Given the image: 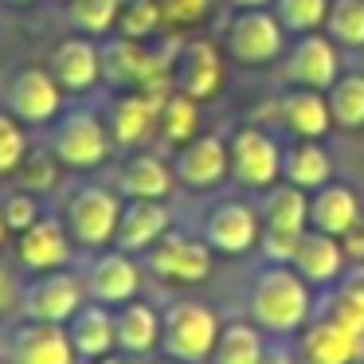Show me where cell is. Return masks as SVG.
<instances>
[{
    "label": "cell",
    "instance_id": "1",
    "mask_svg": "<svg viewBox=\"0 0 364 364\" xmlns=\"http://www.w3.org/2000/svg\"><path fill=\"white\" fill-rule=\"evenodd\" d=\"M247 314L262 333L290 337L314 317V286L290 267V262H267L255 270Z\"/></svg>",
    "mask_w": 364,
    "mask_h": 364
},
{
    "label": "cell",
    "instance_id": "2",
    "mask_svg": "<svg viewBox=\"0 0 364 364\" xmlns=\"http://www.w3.org/2000/svg\"><path fill=\"white\" fill-rule=\"evenodd\" d=\"M220 329H223V321L208 301L181 298L168 309H161V353L184 364L212 360Z\"/></svg>",
    "mask_w": 364,
    "mask_h": 364
},
{
    "label": "cell",
    "instance_id": "3",
    "mask_svg": "<svg viewBox=\"0 0 364 364\" xmlns=\"http://www.w3.org/2000/svg\"><path fill=\"white\" fill-rule=\"evenodd\" d=\"M262 220V255L267 262H290L294 243H298L301 231H309V192L294 188V184H270L267 196H262L259 208Z\"/></svg>",
    "mask_w": 364,
    "mask_h": 364
},
{
    "label": "cell",
    "instance_id": "4",
    "mask_svg": "<svg viewBox=\"0 0 364 364\" xmlns=\"http://www.w3.org/2000/svg\"><path fill=\"white\" fill-rule=\"evenodd\" d=\"M118 220H122V196L118 188H106V184H82L63 204L67 231H71L75 247H87V251L114 243Z\"/></svg>",
    "mask_w": 364,
    "mask_h": 364
},
{
    "label": "cell",
    "instance_id": "5",
    "mask_svg": "<svg viewBox=\"0 0 364 364\" xmlns=\"http://www.w3.org/2000/svg\"><path fill=\"white\" fill-rule=\"evenodd\" d=\"M110 126L95 110H67L51 129V153L59 157L63 168L90 173L110 157Z\"/></svg>",
    "mask_w": 364,
    "mask_h": 364
},
{
    "label": "cell",
    "instance_id": "6",
    "mask_svg": "<svg viewBox=\"0 0 364 364\" xmlns=\"http://www.w3.org/2000/svg\"><path fill=\"white\" fill-rule=\"evenodd\" d=\"M223 51L243 67H267L286 51V28L270 9H235L223 28Z\"/></svg>",
    "mask_w": 364,
    "mask_h": 364
},
{
    "label": "cell",
    "instance_id": "7",
    "mask_svg": "<svg viewBox=\"0 0 364 364\" xmlns=\"http://www.w3.org/2000/svg\"><path fill=\"white\" fill-rule=\"evenodd\" d=\"M87 301V286L82 274L71 270H40L32 282L20 290V309H24L28 321H51V325H67L79 306Z\"/></svg>",
    "mask_w": 364,
    "mask_h": 364
},
{
    "label": "cell",
    "instance_id": "8",
    "mask_svg": "<svg viewBox=\"0 0 364 364\" xmlns=\"http://www.w3.org/2000/svg\"><path fill=\"white\" fill-rule=\"evenodd\" d=\"M231 176L247 188H270L282 181V149L278 141L259 126H243L228 137Z\"/></svg>",
    "mask_w": 364,
    "mask_h": 364
},
{
    "label": "cell",
    "instance_id": "9",
    "mask_svg": "<svg viewBox=\"0 0 364 364\" xmlns=\"http://www.w3.org/2000/svg\"><path fill=\"white\" fill-rule=\"evenodd\" d=\"M145 267L153 274H161L165 282H181V286H192V282H204L212 274V247H208L204 235H184V231H168L165 239L145 251Z\"/></svg>",
    "mask_w": 364,
    "mask_h": 364
},
{
    "label": "cell",
    "instance_id": "10",
    "mask_svg": "<svg viewBox=\"0 0 364 364\" xmlns=\"http://www.w3.org/2000/svg\"><path fill=\"white\" fill-rule=\"evenodd\" d=\"M220 82L223 59L212 40H181L173 48V59H168V87L173 90L196 98V102H208V98H215Z\"/></svg>",
    "mask_w": 364,
    "mask_h": 364
},
{
    "label": "cell",
    "instance_id": "11",
    "mask_svg": "<svg viewBox=\"0 0 364 364\" xmlns=\"http://www.w3.org/2000/svg\"><path fill=\"white\" fill-rule=\"evenodd\" d=\"M282 79L290 87H309V90H329L341 79V55L329 36L301 32L282 55Z\"/></svg>",
    "mask_w": 364,
    "mask_h": 364
},
{
    "label": "cell",
    "instance_id": "12",
    "mask_svg": "<svg viewBox=\"0 0 364 364\" xmlns=\"http://www.w3.org/2000/svg\"><path fill=\"white\" fill-rule=\"evenodd\" d=\"M59 106H63V87L43 67H20L9 79V114H16L28 126L55 122Z\"/></svg>",
    "mask_w": 364,
    "mask_h": 364
},
{
    "label": "cell",
    "instance_id": "13",
    "mask_svg": "<svg viewBox=\"0 0 364 364\" xmlns=\"http://www.w3.org/2000/svg\"><path fill=\"white\" fill-rule=\"evenodd\" d=\"M82 286H87L90 301H102V306L118 309V306L137 298V290H141V267L126 251H102L87 267Z\"/></svg>",
    "mask_w": 364,
    "mask_h": 364
},
{
    "label": "cell",
    "instance_id": "14",
    "mask_svg": "<svg viewBox=\"0 0 364 364\" xmlns=\"http://www.w3.org/2000/svg\"><path fill=\"white\" fill-rule=\"evenodd\" d=\"M262 235V220L243 200H220L204 215V239L220 255H247Z\"/></svg>",
    "mask_w": 364,
    "mask_h": 364
},
{
    "label": "cell",
    "instance_id": "15",
    "mask_svg": "<svg viewBox=\"0 0 364 364\" xmlns=\"http://www.w3.org/2000/svg\"><path fill=\"white\" fill-rule=\"evenodd\" d=\"M294 356L298 364H356L364 356V341L329 317H309L298 329Z\"/></svg>",
    "mask_w": 364,
    "mask_h": 364
},
{
    "label": "cell",
    "instance_id": "16",
    "mask_svg": "<svg viewBox=\"0 0 364 364\" xmlns=\"http://www.w3.org/2000/svg\"><path fill=\"white\" fill-rule=\"evenodd\" d=\"M71 337H67V325H51V321H28L20 325L9 337V364H75Z\"/></svg>",
    "mask_w": 364,
    "mask_h": 364
},
{
    "label": "cell",
    "instance_id": "17",
    "mask_svg": "<svg viewBox=\"0 0 364 364\" xmlns=\"http://www.w3.org/2000/svg\"><path fill=\"white\" fill-rule=\"evenodd\" d=\"M71 247H75V239H71V231H67V223L63 220H36L28 231H20L16 235V259H20V267H28V270H59V267H67L71 262Z\"/></svg>",
    "mask_w": 364,
    "mask_h": 364
},
{
    "label": "cell",
    "instance_id": "18",
    "mask_svg": "<svg viewBox=\"0 0 364 364\" xmlns=\"http://www.w3.org/2000/svg\"><path fill=\"white\" fill-rule=\"evenodd\" d=\"M168 95V87H141V90H129V95H118L110 106V137L118 145H137L157 129L161 118V98Z\"/></svg>",
    "mask_w": 364,
    "mask_h": 364
},
{
    "label": "cell",
    "instance_id": "19",
    "mask_svg": "<svg viewBox=\"0 0 364 364\" xmlns=\"http://www.w3.org/2000/svg\"><path fill=\"white\" fill-rule=\"evenodd\" d=\"M173 173L188 188H212V184H220L223 176H231L228 141L220 134H196L188 145H181Z\"/></svg>",
    "mask_w": 364,
    "mask_h": 364
},
{
    "label": "cell",
    "instance_id": "20",
    "mask_svg": "<svg viewBox=\"0 0 364 364\" xmlns=\"http://www.w3.org/2000/svg\"><path fill=\"white\" fill-rule=\"evenodd\" d=\"M168 228H173V212H168L165 200H126V204H122L114 247L126 251V255L149 251L157 239L168 235Z\"/></svg>",
    "mask_w": 364,
    "mask_h": 364
},
{
    "label": "cell",
    "instance_id": "21",
    "mask_svg": "<svg viewBox=\"0 0 364 364\" xmlns=\"http://www.w3.org/2000/svg\"><path fill=\"white\" fill-rule=\"evenodd\" d=\"M345 243L337 235H325V231L309 228L298 235L294 243V255H290V267L306 278L309 286H333L345 270Z\"/></svg>",
    "mask_w": 364,
    "mask_h": 364
},
{
    "label": "cell",
    "instance_id": "22",
    "mask_svg": "<svg viewBox=\"0 0 364 364\" xmlns=\"http://www.w3.org/2000/svg\"><path fill=\"white\" fill-rule=\"evenodd\" d=\"M48 71L55 75V82L63 90L82 95V90H90L102 79V48H98L90 36H71V40H63L51 51Z\"/></svg>",
    "mask_w": 364,
    "mask_h": 364
},
{
    "label": "cell",
    "instance_id": "23",
    "mask_svg": "<svg viewBox=\"0 0 364 364\" xmlns=\"http://www.w3.org/2000/svg\"><path fill=\"white\" fill-rule=\"evenodd\" d=\"M114 341L126 356H149L161 348V309L134 298L114 309Z\"/></svg>",
    "mask_w": 364,
    "mask_h": 364
},
{
    "label": "cell",
    "instance_id": "24",
    "mask_svg": "<svg viewBox=\"0 0 364 364\" xmlns=\"http://www.w3.org/2000/svg\"><path fill=\"white\" fill-rule=\"evenodd\" d=\"M360 200L348 184H321V188L309 196V228L325 231V235H337L345 239L348 231L360 223Z\"/></svg>",
    "mask_w": 364,
    "mask_h": 364
},
{
    "label": "cell",
    "instance_id": "25",
    "mask_svg": "<svg viewBox=\"0 0 364 364\" xmlns=\"http://www.w3.org/2000/svg\"><path fill=\"white\" fill-rule=\"evenodd\" d=\"M173 181H176V173L157 157V153H134V157H126V165L118 168L114 188L126 200H168Z\"/></svg>",
    "mask_w": 364,
    "mask_h": 364
},
{
    "label": "cell",
    "instance_id": "26",
    "mask_svg": "<svg viewBox=\"0 0 364 364\" xmlns=\"http://www.w3.org/2000/svg\"><path fill=\"white\" fill-rule=\"evenodd\" d=\"M67 337H71L79 360H98V356H110L114 348H118V341H114V314H110V306L87 298L79 306V314L67 321Z\"/></svg>",
    "mask_w": 364,
    "mask_h": 364
},
{
    "label": "cell",
    "instance_id": "27",
    "mask_svg": "<svg viewBox=\"0 0 364 364\" xmlns=\"http://www.w3.org/2000/svg\"><path fill=\"white\" fill-rule=\"evenodd\" d=\"M278 122L290 129L294 137H325L333 129V114H329V98L321 90H309V87H294L290 95H282L278 102Z\"/></svg>",
    "mask_w": 364,
    "mask_h": 364
},
{
    "label": "cell",
    "instance_id": "28",
    "mask_svg": "<svg viewBox=\"0 0 364 364\" xmlns=\"http://www.w3.org/2000/svg\"><path fill=\"white\" fill-rule=\"evenodd\" d=\"M282 181L294 184V188L317 192L321 184L333 181V157L321 141H309V137H298L290 149L282 153Z\"/></svg>",
    "mask_w": 364,
    "mask_h": 364
},
{
    "label": "cell",
    "instance_id": "29",
    "mask_svg": "<svg viewBox=\"0 0 364 364\" xmlns=\"http://www.w3.org/2000/svg\"><path fill=\"white\" fill-rule=\"evenodd\" d=\"M267 348H270L267 333L251 317H239V321H228L220 329V341L212 348V364H262Z\"/></svg>",
    "mask_w": 364,
    "mask_h": 364
},
{
    "label": "cell",
    "instance_id": "30",
    "mask_svg": "<svg viewBox=\"0 0 364 364\" xmlns=\"http://www.w3.org/2000/svg\"><path fill=\"white\" fill-rule=\"evenodd\" d=\"M196 126H200V102L168 87V95L161 98V118H157L161 137L173 141V145H188L192 137L200 134Z\"/></svg>",
    "mask_w": 364,
    "mask_h": 364
},
{
    "label": "cell",
    "instance_id": "31",
    "mask_svg": "<svg viewBox=\"0 0 364 364\" xmlns=\"http://www.w3.org/2000/svg\"><path fill=\"white\" fill-rule=\"evenodd\" d=\"M321 317H329V321H337L341 329L356 333V337L364 341V282L360 278H348V282H337L329 290V298H325L321 306Z\"/></svg>",
    "mask_w": 364,
    "mask_h": 364
},
{
    "label": "cell",
    "instance_id": "32",
    "mask_svg": "<svg viewBox=\"0 0 364 364\" xmlns=\"http://www.w3.org/2000/svg\"><path fill=\"white\" fill-rule=\"evenodd\" d=\"M329 114L337 129H364V71H348L329 87Z\"/></svg>",
    "mask_w": 364,
    "mask_h": 364
},
{
    "label": "cell",
    "instance_id": "33",
    "mask_svg": "<svg viewBox=\"0 0 364 364\" xmlns=\"http://www.w3.org/2000/svg\"><path fill=\"white\" fill-rule=\"evenodd\" d=\"M325 32L341 48H364V0H329Z\"/></svg>",
    "mask_w": 364,
    "mask_h": 364
},
{
    "label": "cell",
    "instance_id": "34",
    "mask_svg": "<svg viewBox=\"0 0 364 364\" xmlns=\"http://www.w3.org/2000/svg\"><path fill=\"white\" fill-rule=\"evenodd\" d=\"M122 4L126 0H67V20L82 36H102L110 28H118Z\"/></svg>",
    "mask_w": 364,
    "mask_h": 364
},
{
    "label": "cell",
    "instance_id": "35",
    "mask_svg": "<svg viewBox=\"0 0 364 364\" xmlns=\"http://www.w3.org/2000/svg\"><path fill=\"white\" fill-rule=\"evenodd\" d=\"M59 157L51 149H28L24 153V161L16 165V184L24 192H36V196H43V192H51L59 184Z\"/></svg>",
    "mask_w": 364,
    "mask_h": 364
},
{
    "label": "cell",
    "instance_id": "36",
    "mask_svg": "<svg viewBox=\"0 0 364 364\" xmlns=\"http://www.w3.org/2000/svg\"><path fill=\"white\" fill-rule=\"evenodd\" d=\"M274 16L286 32H317V28H325L329 0H274Z\"/></svg>",
    "mask_w": 364,
    "mask_h": 364
},
{
    "label": "cell",
    "instance_id": "37",
    "mask_svg": "<svg viewBox=\"0 0 364 364\" xmlns=\"http://www.w3.org/2000/svg\"><path fill=\"white\" fill-rule=\"evenodd\" d=\"M161 24H165V20H161L157 0H126V4H122V16H118V36L145 43Z\"/></svg>",
    "mask_w": 364,
    "mask_h": 364
},
{
    "label": "cell",
    "instance_id": "38",
    "mask_svg": "<svg viewBox=\"0 0 364 364\" xmlns=\"http://www.w3.org/2000/svg\"><path fill=\"white\" fill-rule=\"evenodd\" d=\"M0 215H4L12 235H20V231H28L40 220V196H36V192H24V188L4 192V196H0Z\"/></svg>",
    "mask_w": 364,
    "mask_h": 364
},
{
    "label": "cell",
    "instance_id": "39",
    "mask_svg": "<svg viewBox=\"0 0 364 364\" xmlns=\"http://www.w3.org/2000/svg\"><path fill=\"white\" fill-rule=\"evenodd\" d=\"M28 153V137L16 114H0V176L16 173V165Z\"/></svg>",
    "mask_w": 364,
    "mask_h": 364
},
{
    "label": "cell",
    "instance_id": "40",
    "mask_svg": "<svg viewBox=\"0 0 364 364\" xmlns=\"http://www.w3.org/2000/svg\"><path fill=\"white\" fill-rule=\"evenodd\" d=\"M208 4H212V0H157L161 20L173 24V28H188V24H196V20H204Z\"/></svg>",
    "mask_w": 364,
    "mask_h": 364
},
{
    "label": "cell",
    "instance_id": "41",
    "mask_svg": "<svg viewBox=\"0 0 364 364\" xmlns=\"http://www.w3.org/2000/svg\"><path fill=\"white\" fill-rule=\"evenodd\" d=\"M20 301V286H16V274H12L9 262H0V314H9L12 306Z\"/></svg>",
    "mask_w": 364,
    "mask_h": 364
},
{
    "label": "cell",
    "instance_id": "42",
    "mask_svg": "<svg viewBox=\"0 0 364 364\" xmlns=\"http://www.w3.org/2000/svg\"><path fill=\"white\" fill-rule=\"evenodd\" d=\"M341 243H345V255H348V259L360 267V262H364V215H360V223H356V228L348 231L345 239H341Z\"/></svg>",
    "mask_w": 364,
    "mask_h": 364
},
{
    "label": "cell",
    "instance_id": "43",
    "mask_svg": "<svg viewBox=\"0 0 364 364\" xmlns=\"http://www.w3.org/2000/svg\"><path fill=\"white\" fill-rule=\"evenodd\" d=\"M262 364H298V356H294V348H267Z\"/></svg>",
    "mask_w": 364,
    "mask_h": 364
},
{
    "label": "cell",
    "instance_id": "44",
    "mask_svg": "<svg viewBox=\"0 0 364 364\" xmlns=\"http://www.w3.org/2000/svg\"><path fill=\"white\" fill-rule=\"evenodd\" d=\"M231 9H270L274 0H228Z\"/></svg>",
    "mask_w": 364,
    "mask_h": 364
},
{
    "label": "cell",
    "instance_id": "45",
    "mask_svg": "<svg viewBox=\"0 0 364 364\" xmlns=\"http://www.w3.org/2000/svg\"><path fill=\"white\" fill-rule=\"evenodd\" d=\"M82 364H126V360H122V356H98V360H82Z\"/></svg>",
    "mask_w": 364,
    "mask_h": 364
},
{
    "label": "cell",
    "instance_id": "46",
    "mask_svg": "<svg viewBox=\"0 0 364 364\" xmlns=\"http://www.w3.org/2000/svg\"><path fill=\"white\" fill-rule=\"evenodd\" d=\"M12 231H9V223H4V215H0V247H4V239H9Z\"/></svg>",
    "mask_w": 364,
    "mask_h": 364
},
{
    "label": "cell",
    "instance_id": "47",
    "mask_svg": "<svg viewBox=\"0 0 364 364\" xmlns=\"http://www.w3.org/2000/svg\"><path fill=\"white\" fill-rule=\"evenodd\" d=\"M149 364H184V360H173V356H157V360H149Z\"/></svg>",
    "mask_w": 364,
    "mask_h": 364
},
{
    "label": "cell",
    "instance_id": "48",
    "mask_svg": "<svg viewBox=\"0 0 364 364\" xmlns=\"http://www.w3.org/2000/svg\"><path fill=\"white\" fill-rule=\"evenodd\" d=\"M4 4H36V0H4Z\"/></svg>",
    "mask_w": 364,
    "mask_h": 364
},
{
    "label": "cell",
    "instance_id": "49",
    "mask_svg": "<svg viewBox=\"0 0 364 364\" xmlns=\"http://www.w3.org/2000/svg\"><path fill=\"white\" fill-rule=\"evenodd\" d=\"M356 278H360V282H364V262H360V267H356Z\"/></svg>",
    "mask_w": 364,
    "mask_h": 364
}]
</instances>
